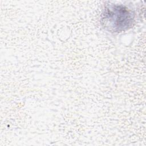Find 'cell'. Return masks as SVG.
Masks as SVG:
<instances>
[{
    "label": "cell",
    "instance_id": "obj_1",
    "mask_svg": "<svg viewBox=\"0 0 146 146\" xmlns=\"http://www.w3.org/2000/svg\"><path fill=\"white\" fill-rule=\"evenodd\" d=\"M135 19L134 13L121 5H110L104 9L101 23L112 33H120L131 27Z\"/></svg>",
    "mask_w": 146,
    "mask_h": 146
}]
</instances>
